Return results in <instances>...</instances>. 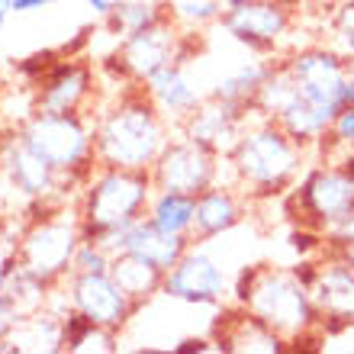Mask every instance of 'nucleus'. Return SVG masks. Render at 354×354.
<instances>
[{
	"label": "nucleus",
	"mask_w": 354,
	"mask_h": 354,
	"mask_svg": "<svg viewBox=\"0 0 354 354\" xmlns=\"http://www.w3.org/2000/svg\"><path fill=\"white\" fill-rule=\"evenodd\" d=\"M232 297L239 306L274 328L290 345V351L326 342L309 287L293 274V268H274V264L242 268L232 280Z\"/></svg>",
	"instance_id": "obj_1"
},
{
	"label": "nucleus",
	"mask_w": 354,
	"mask_h": 354,
	"mask_svg": "<svg viewBox=\"0 0 354 354\" xmlns=\"http://www.w3.org/2000/svg\"><path fill=\"white\" fill-rule=\"evenodd\" d=\"M174 132L142 84H129L113 106L93 113V155L106 168L151 171Z\"/></svg>",
	"instance_id": "obj_2"
},
{
	"label": "nucleus",
	"mask_w": 354,
	"mask_h": 354,
	"mask_svg": "<svg viewBox=\"0 0 354 354\" xmlns=\"http://www.w3.org/2000/svg\"><path fill=\"white\" fill-rule=\"evenodd\" d=\"M309 149L297 142L277 120L252 113L242 139L229 155L235 187L248 200H274L297 187L306 168Z\"/></svg>",
	"instance_id": "obj_3"
},
{
	"label": "nucleus",
	"mask_w": 354,
	"mask_h": 354,
	"mask_svg": "<svg viewBox=\"0 0 354 354\" xmlns=\"http://www.w3.org/2000/svg\"><path fill=\"white\" fill-rule=\"evenodd\" d=\"M81 242H84V223L77 203H42L32 216H26L13 254L32 277L55 287L71 274Z\"/></svg>",
	"instance_id": "obj_4"
},
{
	"label": "nucleus",
	"mask_w": 354,
	"mask_h": 354,
	"mask_svg": "<svg viewBox=\"0 0 354 354\" xmlns=\"http://www.w3.org/2000/svg\"><path fill=\"white\" fill-rule=\"evenodd\" d=\"M155 184H151L149 171H126V168H97L87 174L81 196H77V209H81V223H84V239L113 229V225H129L145 216Z\"/></svg>",
	"instance_id": "obj_5"
},
{
	"label": "nucleus",
	"mask_w": 354,
	"mask_h": 354,
	"mask_svg": "<svg viewBox=\"0 0 354 354\" xmlns=\"http://www.w3.org/2000/svg\"><path fill=\"white\" fill-rule=\"evenodd\" d=\"M19 136L29 149L65 177L87 180L97 168L93 155V116L91 113H42L36 110L23 126Z\"/></svg>",
	"instance_id": "obj_6"
},
{
	"label": "nucleus",
	"mask_w": 354,
	"mask_h": 354,
	"mask_svg": "<svg viewBox=\"0 0 354 354\" xmlns=\"http://www.w3.org/2000/svg\"><path fill=\"white\" fill-rule=\"evenodd\" d=\"M194 58V29H184L174 17H161L155 26L129 32L116 42L106 62V71L120 77L122 84H145L155 71Z\"/></svg>",
	"instance_id": "obj_7"
},
{
	"label": "nucleus",
	"mask_w": 354,
	"mask_h": 354,
	"mask_svg": "<svg viewBox=\"0 0 354 354\" xmlns=\"http://www.w3.org/2000/svg\"><path fill=\"white\" fill-rule=\"evenodd\" d=\"M283 65L293 75L297 93L328 120L354 103V65L338 46H306L283 55Z\"/></svg>",
	"instance_id": "obj_8"
},
{
	"label": "nucleus",
	"mask_w": 354,
	"mask_h": 354,
	"mask_svg": "<svg viewBox=\"0 0 354 354\" xmlns=\"http://www.w3.org/2000/svg\"><path fill=\"white\" fill-rule=\"evenodd\" d=\"M290 203L297 219L326 235L354 209V174L342 161H319L297 180Z\"/></svg>",
	"instance_id": "obj_9"
},
{
	"label": "nucleus",
	"mask_w": 354,
	"mask_h": 354,
	"mask_svg": "<svg viewBox=\"0 0 354 354\" xmlns=\"http://www.w3.org/2000/svg\"><path fill=\"white\" fill-rule=\"evenodd\" d=\"M232 293V274L225 261L209 248V242H194L184 258L165 270L161 297L187 306H219Z\"/></svg>",
	"instance_id": "obj_10"
},
{
	"label": "nucleus",
	"mask_w": 354,
	"mask_h": 354,
	"mask_svg": "<svg viewBox=\"0 0 354 354\" xmlns=\"http://www.w3.org/2000/svg\"><path fill=\"white\" fill-rule=\"evenodd\" d=\"M0 171L13 180V187L29 203H68L71 190L81 196L84 187V180L58 174L42 155L29 149L17 129L0 136Z\"/></svg>",
	"instance_id": "obj_11"
},
{
	"label": "nucleus",
	"mask_w": 354,
	"mask_h": 354,
	"mask_svg": "<svg viewBox=\"0 0 354 354\" xmlns=\"http://www.w3.org/2000/svg\"><path fill=\"white\" fill-rule=\"evenodd\" d=\"M290 7L280 0H242L223 10L219 26L254 55H277L297 23Z\"/></svg>",
	"instance_id": "obj_12"
},
{
	"label": "nucleus",
	"mask_w": 354,
	"mask_h": 354,
	"mask_svg": "<svg viewBox=\"0 0 354 354\" xmlns=\"http://www.w3.org/2000/svg\"><path fill=\"white\" fill-rule=\"evenodd\" d=\"M149 174L155 190H180V194L196 196L203 194L206 187L219 184L223 158L216 151L203 149L200 142L187 139L184 132H174Z\"/></svg>",
	"instance_id": "obj_13"
},
{
	"label": "nucleus",
	"mask_w": 354,
	"mask_h": 354,
	"mask_svg": "<svg viewBox=\"0 0 354 354\" xmlns=\"http://www.w3.org/2000/svg\"><path fill=\"white\" fill-rule=\"evenodd\" d=\"M309 297L316 303L326 338L345 335L354 328V270L338 252L322 248L316 274L309 280Z\"/></svg>",
	"instance_id": "obj_14"
},
{
	"label": "nucleus",
	"mask_w": 354,
	"mask_h": 354,
	"mask_svg": "<svg viewBox=\"0 0 354 354\" xmlns=\"http://www.w3.org/2000/svg\"><path fill=\"white\" fill-rule=\"evenodd\" d=\"M62 287H65L68 303L75 313L87 316L103 328H113V332H122L142 309L122 293L120 283L110 277V270H103V274H68L62 280Z\"/></svg>",
	"instance_id": "obj_15"
},
{
	"label": "nucleus",
	"mask_w": 354,
	"mask_h": 354,
	"mask_svg": "<svg viewBox=\"0 0 354 354\" xmlns=\"http://www.w3.org/2000/svg\"><path fill=\"white\" fill-rule=\"evenodd\" d=\"M248 120H252V106L223 100L216 93H206L200 100V106L177 126V132H184L187 139H194L203 149L216 151L219 158H229L232 149L239 145V139H242Z\"/></svg>",
	"instance_id": "obj_16"
},
{
	"label": "nucleus",
	"mask_w": 354,
	"mask_h": 354,
	"mask_svg": "<svg viewBox=\"0 0 354 354\" xmlns=\"http://www.w3.org/2000/svg\"><path fill=\"white\" fill-rule=\"evenodd\" d=\"M97 100V75L84 58L58 55V62L36 81V106L42 113H87Z\"/></svg>",
	"instance_id": "obj_17"
},
{
	"label": "nucleus",
	"mask_w": 354,
	"mask_h": 354,
	"mask_svg": "<svg viewBox=\"0 0 354 354\" xmlns=\"http://www.w3.org/2000/svg\"><path fill=\"white\" fill-rule=\"evenodd\" d=\"M213 345H216V351H225V354H283V351H290V345L274 328L264 326L261 319L252 316V313L245 306H239V303L219 316V322H216V328H213Z\"/></svg>",
	"instance_id": "obj_18"
},
{
	"label": "nucleus",
	"mask_w": 354,
	"mask_h": 354,
	"mask_svg": "<svg viewBox=\"0 0 354 354\" xmlns=\"http://www.w3.org/2000/svg\"><path fill=\"white\" fill-rule=\"evenodd\" d=\"M248 216V196L235 184H213L203 194H196V223L194 242H213L245 223Z\"/></svg>",
	"instance_id": "obj_19"
},
{
	"label": "nucleus",
	"mask_w": 354,
	"mask_h": 354,
	"mask_svg": "<svg viewBox=\"0 0 354 354\" xmlns=\"http://www.w3.org/2000/svg\"><path fill=\"white\" fill-rule=\"evenodd\" d=\"M142 91L149 93V100L158 106V113L174 129L206 97V93L200 91V81H194V75L187 71V62H174V65L155 71V75L142 84Z\"/></svg>",
	"instance_id": "obj_20"
},
{
	"label": "nucleus",
	"mask_w": 354,
	"mask_h": 354,
	"mask_svg": "<svg viewBox=\"0 0 354 354\" xmlns=\"http://www.w3.org/2000/svg\"><path fill=\"white\" fill-rule=\"evenodd\" d=\"M0 351L7 354H58L65 351V316H58L55 309H39L32 316H23L13 326Z\"/></svg>",
	"instance_id": "obj_21"
},
{
	"label": "nucleus",
	"mask_w": 354,
	"mask_h": 354,
	"mask_svg": "<svg viewBox=\"0 0 354 354\" xmlns=\"http://www.w3.org/2000/svg\"><path fill=\"white\" fill-rule=\"evenodd\" d=\"M190 245H194L190 235L165 232V229H158L151 219L142 216L129 229V248H126V252H136V254H142V258H149L151 264H158L161 270H171L184 258V252Z\"/></svg>",
	"instance_id": "obj_22"
},
{
	"label": "nucleus",
	"mask_w": 354,
	"mask_h": 354,
	"mask_svg": "<svg viewBox=\"0 0 354 354\" xmlns=\"http://www.w3.org/2000/svg\"><path fill=\"white\" fill-rule=\"evenodd\" d=\"M110 277L120 283V290L136 306H145L149 299H155L161 293L165 270L136 252H120V254H113V261H110Z\"/></svg>",
	"instance_id": "obj_23"
},
{
	"label": "nucleus",
	"mask_w": 354,
	"mask_h": 354,
	"mask_svg": "<svg viewBox=\"0 0 354 354\" xmlns=\"http://www.w3.org/2000/svg\"><path fill=\"white\" fill-rule=\"evenodd\" d=\"M145 219L165 229V232L190 235L194 239V223H196V196L180 194V190H155L145 206Z\"/></svg>",
	"instance_id": "obj_24"
},
{
	"label": "nucleus",
	"mask_w": 354,
	"mask_h": 354,
	"mask_svg": "<svg viewBox=\"0 0 354 354\" xmlns=\"http://www.w3.org/2000/svg\"><path fill=\"white\" fill-rule=\"evenodd\" d=\"M270 68H274V62H264V58H248V62H242L235 71H229V75L219 77L209 93L223 97V100L252 106L254 93H258V87L264 84V77L270 75Z\"/></svg>",
	"instance_id": "obj_25"
},
{
	"label": "nucleus",
	"mask_w": 354,
	"mask_h": 354,
	"mask_svg": "<svg viewBox=\"0 0 354 354\" xmlns=\"http://www.w3.org/2000/svg\"><path fill=\"white\" fill-rule=\"evenodd\" d=\"M297 97L299 93H297V84H293V75L287 71L283 58H280V62H274L270 75L264 77V84L258 87V93H254L252 113H258L264 120H280V113L287 110Z\"/></svg>",
	"instance_id": "obj_26"
},
{
	"label": "nucleus",
	"mask_w": 354,
	"mask_h": 354,
	"mask_svg": "<svg viewBox=\"0 0 354 354\" xmlns=\"http://www.w3.org/2000/svg\"><path fill=\"white\" fill-rule=\"evenodd\" d=\"M161 17H168V7H161L158 0H116V7L103 19V26L110 29V36H116V42H120L129 32L155 26Z\"/></svg>",
	"instance_id": "obj_27"
},
{
	"label": "nucleus",
	"mask_w": 354,
	"mask_h": 354,
	"mask_svg": "<svg viewBox=\"0 0 354 354\" xmlns=\"http://www.w3.org/2000/svg\"><path fill=\"white\" fill-rule=\"evenodd\" d=\"M225 3H219V0H171L168 13L180 23L184 29H203L209 26V23H219V17H223Z\"/></svg>",
	"instance_id": "obj_28"
},
{
	"label": "nucleus",
	"mask_w": 354,
	"mask_h": 354,
	"mask_svg": "<svg viewBox=\"0 0 354 354\" xmlns=\"http://www.w3.org/2000/svg\"><path fill=\"white\" fill-rule=\"evenodd\" d=\"M316 149L322 151V158L326 161H335V158H342L345 151H354V103L338 113L335 122L328 126L326 139L319 142Z\"/></svg>",
	"instance_id": "obj_29"
},
{
	"label": "nucleus",
	"mask_w": 354,
	"mask_h": 354,
	"mask_svg": "<svg viewBox=\"0 0 354 354\" xmlns=\"http://www.w3.org/2000/svg\"><path fill=\"white\" fill-rule=\"evenodd\" d=\"M65 351L68 354H113V351H120V332L103 328L97 322H87L65 345Z\"/></svg>",
	"instance_id": "obj_30"
},
{
	"label": "nucleus",
	"mask_w": 354,
	"mask_h": 354,
	"mask_svg": "<svg viewBox=\"0 0 354 354\" xmlns=\"http://www.w3.org/2000/svg\"><path fill=\"white\" fill-rule=\"evenodd\" d=\"M110 261H113V254L106 252L100 242L84 239L81 248H77V254H75L71 274H103V270H110Z\"/></svg>",
	"instance_id": "obj_31"
},
{
	"label": "nucleus",
	"mask_w": 354,
	"mask_h": 354,
	"mask_svg": "<svg viewBox=\"0 0 354 354\" xmlns=\"http://www.w3.org/2000/svg\"><path fill=\"white\" fill-rule=\"evenodd\" d=\"M58 55H62V52H52V48H46V52H32V55H26L17 65V75L23 77V81H29V84H36L39 77L46 75L48 68L58 62Z\"/></svg>",
	"instance_id": "obj_32"
},
{
	"label": "nucleus",
	"mask_w": 354,
	"mask_h": 354,
	"mask_svg": "<svg viewBox=\"0 0 354 354\" xmlns=\"http://www.w3.org/2000/svg\"><path fill=\"white\" fill-rule=\"evenodd\" d=\"M351 242H354V209L342 219V223L332 225V229L326 232V248L328 252H342V248L351 245Z\"/></svg>",
	"instance_id": "obj_33"
},
{
	"label": "nucleus",
	"mask_w": 354,
	"mask_h": 354,
	"mask_svg": "<svg viewBox=\"0 0 354 354\" xmlns=\"http://www.w3.org/2000/svg\"><path fill=\"white\" fill-rule=\"evenodd\" d=\"M332 32H354V0H342L332 10Z\"/></svg>",
	"instance_id": "obj_34"
},
{
	"label": "nucleus",
	"mask_w": 354,
	"mask_h": 354,
	"mask_svg": "<svg viewBox=\"0 0 354 354\" xmlns=\"http://www.w3.org/2000/svg\"><path fill=\"white\" fill-rule=\"evenodd\" d=\"M17 322H19V313L13 309V303L7 299V293L0 290V342L13 332V326H17Z\"/></svg>",
	"instance_id": "obj_35"
},
{
	"label": "nucleus",
	"mask_w": 354,
	"mask_h": 354,
	"mask_svg": "<svg viewBox=\"0 0 354 354\" xmlns=\"http://www.w3.org/2000/svg\"><path fill=\"white\" fill-rule=\"evenodd\" d=\"M213 348V342H206V338H184V342H177L171 351L174 354H203Z\"/></svg>",
	"instance_id": "obj_36"
},
{
	"label": "nucleus",
	"mask_w": 354,
	"mask_h": 354,
	"mask_svg": "<svg viewBox=\"0 0 354 354\" xmlns=\"http://www.w3.org/2000/svg\"><path fill=\"white\" fill-rule=\"evenodd\" d=\"M52 3H87L100 19H106L113 13V7H116V0H52Z\"/></svg>",
	"instance_id": "obj_37"
},
{
	"label": "nucleus",
	"mask_w": 354,
	"mask_h": 354,
	"mask_svg": "<svg viewBox=\"0 0 354 354\" xmlns=\"http://www.w3.org/2000/svg\"><path fill=\"white\" fill-rule=\"evenodd\" d=\"M46 7H52V0H10L7 3L10 13H39Z\"/></svg>",
	"instance_id": "obj_38"
},
{
	"label": "nucleus",
	"mask_w": 354,
	"mask_h": 354,
	"mask_svg": "<svg viewBox=\"0 0 354 354\" xmlns=\"http://www.w3.org/2000/svg\"><path fill=\"white\" fill-rule=\"evenodd\" d=\"M335 46L345 52V58L354 65V32H335Z\"/></svg>",
	"instance_id": "obj_39"
},
{
	"label": "nucleus",
	"mask_w": 354,
	"mask_h": 354,
	"mask_svg": "<svg viewBox=\"0 0 354 354\" xmlns=\"http://www.w3.org/2000/svg\"><path fill=\"white\" fill-rule=\"evenodd\" d=\"M338 254H342V258H345V261L351 264V270H354V242H351V245H345V248H342Z\"/></svg>",
	"instance_id": "obj_40"
},
{
	"label": "nucleus",
	"mask_w": 354,
	"mask_h": 354,
	"mask_svg": "<svg viewBox=\"0 0 354 354\" xmlns=\"http://www.w3.org/2000/svg\"><path fill=\"white\" fill-rule=\"evenodd\" d=\"M7 17H10V10H7V7H0V29L7 26Z\"/></svg>",
	"instance_id": "obj_41"
},
{
	"label": "nucleus",
	"mask_w": 354,
	"mask_h": 354,
	"mask_svg": "<svg viewBox=\"0 0 354 354\" xmlns=\"http://www.w3.org/2000/svg\"><path fill=\"white\" fill-rule=\"evenodd\" d=\"M280 3H293V0H280Z\"/></svg>",
	"instance_id": "obj_42"
}]
</instances>
